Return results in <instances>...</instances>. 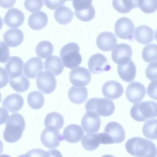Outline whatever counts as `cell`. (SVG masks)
Instances as JSON below:
<instances>
[{"label":"cell","instance_id":"484cf974","mask_svg":"<svg viewBox=\"0 0 157 157\" xmlns=\"http://www.w3.org/2000/svg\"><path fill=\"white\" fill-rule=\"evenodd\" d=\"M48 22L47 14L42 11L32 13L28 20V24L32 29L39 30L44 28Z\"/></svg>","mask_w":157,"mask_h":157},{"label":"cell","instance_id":"ac0fdd59","mask_svg":"<svg viewBox=\"0 0 157 157\" xmlns=\"http://www.w3.org/2000/svg\"><path fill=\"white\" fill-rule=\"evenodd\" d=\"M102 92L106 98L113 100L120 98L124 92L122 85L115 80H109L105 82L102 87Z\"/></svg>","mask_w":157,"mask_h":157},{"label":"cell","instance_id":"e575fe53","mask_svg":"<svg viewBox=\"0 0 157 157\" xmlns=\"http://www.w3.org/2000/svg\"><path fill=\"white\" fill-rule=\"evenodd\" d=\"M54 49V47L50 42L44 40L40 42L37 45L35 52L38 56L45 59L52 55Z\"/></svg>","mask_w":157,"mask_h":157},{"label":"cell","instance_id":"f35d334b","mask_svg":"<svg viewBox=\"0 0 157 157\" xmlns=\"http://www.w3.org/2000/svg\"><path fill=\"white\" fill-rule=\"evenodd\" d=\"M24 5L25 8L30 12L37 11L43 6V0H25Z\"/></svg>","mask_w":157,"mask_h":157},{"label":"cell","instance_id":"cb8c5ba5","mask_svg":"<svg viewBox=\"0 0 157 157\" xmlns=\"http://www.w3.org/2000/svg\"><path fill=\"white\" fill-rule=\"evenodd\" d=\"M24 100L21 95L16 93L7 96L4 99L2 106L12 113L17 112L22 107Z\"/></svg>","mask_w":157,"mask_h":157},{"label":"cell","instance_id":"52a82bcc","mask_svg":"<svg viewBox=\"0 0 157 157\" xmlns=\"http://www.w3.org/2000/svg\"><path fill=\"white\" fill-rule=\"evenodd\" d=\"M134 29L133 23L127 17L119 18L115 24V33L117 36L121 39L132 40Z\"/></svg>","mask_w":157,"mask_h":157},{"label":"cell","instance_id":"f546056e","mask_svg":"<svg viewBox=\"0 0 157 157\" xmlns=\"http://www.w3.org/2000/svg\"><path fill=\"white\" fill-rule=\"evenodd\" d=\"M139 0H113L112 5L114 8L118 12L126 13L138 7Z\"/></svg>","mask_w":157,"mask_h":157},{"label":"cell","instance_id":"ffe728a7","mask_svg":"<svg viewBox=\"0 0 157 157\" xmlns=\"http://www.w3.org/2000/svg\"><path fill=\"white\" fill-rule=\"evenodd\" d=\"M154 31L150 27L142 25L135 29L134 36L139 43L147 44L151 42L155 38Z\"/></svg>","mask_w":157,"mask_h":157},{"label":"cell","instance_id":"8d00e7d4","mask_svg":"<svg viewBox=\"0 0 157 157\" xmlns=\"http://www.w3.org/2000/svg\"><path fill=\"white\" fill-rule=\"evenodd\" d=\"M157 48L156 44H151L146 46L142 51L143 59L148 63L156 61Z\"/></svg>","mask_w":157,"mask_h":157},{"label":"cell","instance_id":"bcb514c9","mask_svg":"<svg viewBox=\"0 0 157 157\" xmlns=\"http://www.w3.org/2000/svg\"><path fill=\"white\" fill-rule=\"evenodd\" d=\"M16 0H0V6L5 9L11 8L14 6Z\"/></svg>","mask_w":157,"mask_h":157},{"label":"cell","instance_id":"8fae6325","mask_svg":"<svg viewBox=\"0 0 157 157\" xmlns=\"http://www.w3.org/2000/svg\"><path fill=\"white\" fill-rule=\"evenodd\" d=\"M81 124L86 133H95L99 130L101 121L98 114L92 111H86L83 116Z\"/></svg>","mask_w":157,"mask_h":157},{"label":"cell","instance_id":"83f0119b","mask_svg":"<svg viewBox=\"0 0 157 157\" xmlns=\"http://www.w3.org/2000/svg\"><path fill=\"white\" fill-rule=\"evenodd\" d=\"M44 64L45 70L51 72L55 76L61 74L64 69L61 60L57 56H49L45 60Z\"/></svg>","mask_w":157,"mask_h":157},{"label":"cell","instance_id":"681fc988","mask_svg":"<svg viewBox=\"0 0 157 157\" xmlns=\"http://www.w3.org/2000/svg\"><path fill=\"white\" fill-rule=\"evenodd\" d=\"M2 95L0 92V102H1V101L2 100Z\"/></svg>","mask_w":157,"mask_h":157},{"label":"cell","instance_id":"ba28073f","mask_svg":"<svg viewBox=\"0 0 157 157\" xmlns=\"http://www.w3.org/2000/svg\"><path fill=\"white\" fill-rule=\"evenodd\" d=\"M56 83L54 75L48 71L39 73L37 77V87L44 94H50L54 91L56 88Z\"/></svg>","mask_w":157,"mask_h":157},{"label":"cell","instance_id":"4dcf8cb0","mask_svg":"<svg viewBox=\"0 0 157 157\" xmlns=\"http://www.w3.org/2000/svg\"><path fill=\"white\" fill-rule=\"evenodd\" d=\"M81 143L82 147L86 150H95L100 144L99 133H90L85 135L82 137Z\"/></svg>","mask_w":157,"mask_h":157},{"label":"cell","instance_id":"b9f144b4","mask_svg":"<svg viewBox=\"0 0 157 157\" xmlns=\"http://www.w3.org/2000/svg\"><path fill=\"white\" fill-rule=\"evenodd\" d=\"M66 0H44L46 7L51 10H54L56 8L63 5Z\"/></svg>","mask_w":157,"mask_h":157},{"label":"cell","instance_id":"ab89813d","mask_svg":"<svg viewBox=\"0 0 157 157\" xmlns=\"http://www.w3.org/2000/svg\"><path fill=\"white\" fill-rule=\"evenodd\" d=\"M145 74L147 78L150 81L157 80V61L150 63L147 67Z\"/></svg>","mask_w":157,"mask_h":157},{"label":"cell","instance_id":"f1b7e54d","mask_svg":"<svg viewBox=\"0 0 157 157\" xmlns=\"http://www.w3.org/2000/svg\"><path fill=\"white\" fill-rule=\"evenodd\" d=\"M54 17L58 23L62 25H66L71 21L74 17V13L69 8L63 6L55 10Z\"/></svg>","mask_w":157,"mask_h":157},{"label":"cell","instance_id":"c3c4849f","mask_svg":"<svg viewBox=\"0 0 157 157\" xmlns=\"http://www.w3.org/2000/svg\"><path fill=\"white\" fill-rule=\"evenodd\" d=\"M3 25V19L0 17V30L2 29Z\"/></svg>","mask_w":157,"mask_h":157},{"label":"cell","instance_id":"2e32d148","mask_svg":"<svg viewBox=\"0 0 157 157\" xmlns=\"http://www.w3.org/2000/svg\"><path fill=\"white\" fill-rule=\"evenodd\" d=\"M104 132L110 136L114 144H120L125 140V133L124 129L117 122L112 121L107 123L105 127Z\"/></svg>","mask_w":157,"mask_h":157},{"label":"cell","instance_id":"e0dca14e","mask_svg":"<svg viewBox=\"0 0 157 157\" xmlns=\"http://www.w3.org/2000/svg\"><path fill=\"white\" fill-rule=\"evenodd\" d=\"M44 65L42 60L38 57H33L27 61L23 67L24 75L29 78H35L43 71Z\"/></svg>","mask_w":157,"mask_h":157},{"label":"cell","instance_id":"7bdbcfd3","mask_svg":"<svg viewBox=\"0 0 157 157\" xmlns=\"http://www.w3.org/2000/svg\"><path fill=\"white\" fill-rule=\"evenodd\" d=\"M148 95L151 98L157 99V80L151 82L148 85L147 89Z\"/></svg>","mask_w":157,"mask_h":157},{"label":"cell","instance_id":"44dd1931","mask_svg":"<svg viewBox=\"0 0 157 157\" xmlns=\"http://www.w3.org/2000/svg\"><path fill=\"white\" fill-rule=\"evenodd\" d=\"M82 127L76 124H72L67 126L64 129L63 138L67 142L71 143L78 142L84 135Z\"/></svg>","mask_w":157,"mask_h":157},{"label":"cell","instance_id":"8992f818","mask_svg":"<svg viewBox=\"0 0 157 157\" xmlns=\"http://www.w3.org/2000/svg\"><path fill=\"white\" fill-rule=\"evenodd\" d=\"M92 0H73L75 16L81 21H89L94 17L95 11Z\"/></svg>","mask_w":157,"mask_h":157},{"label":"cell","instance_id":"1f68e13d","mask_svg":"<svg viewBox=\"0 0 157 157\" xmlns=\"http://www.w3.org/2000/svg\"><path fill=\"white\" fill-rule=\"evenodd\" d=\"M64 118L60 113L52 112L47 114L44 121L45 127H52L58 130L61 128L64 124Z\"/></svg>","mask_w":157,"mask_h":157},{"label":"cell","instance_id":"4fadbf2b","mask_svg":"<svg viewBox=\"0 0 157 157\" xmlns=\"http://www.w3.org/2000/svg\"><path fill=\"white\" fill-rule=\"evenodd\" d=\"M132 53V48L129 45L125 43L119 44L116 45L112 51V58L117 64H124L131 59Z\"/></svg>","mask_w":157,"mask_h":157},{"label":"cell","instance_id":"6da1fadb","mask_svg":"<svg viewBox=\"0 0 157 157\" xmlns=\"http://www.w3.org/2000/svg\"><path fill=\"white\" fill-rule=\"evenodd\" d=\"M125 148L131 155L139 157H155L157 149L151 141L141 137H135L128 140L125 144Z\"/></svg>","mask_w":157,"mask_h":157},{"label":"cell","instance_id":"4316f807","mask_svg":"<svg viewBox=\"0 0 157 157\" xmlns=\"http://www.w3.org/2000/svg\"><path fill=\"white\" fill-rule=\"evenodd\" d=\"M68 94L71 102L75 104H79L86 101L88 97V92L86 87L72 86L69 90Z\"/></svg>","mask_w":157,"mask_h":157},{"label":"cell","instance_id":"d590c367","mask_svg":"<svg viewBox=\"0 0 157 157\" xmlns=\"http://www.w3.org/2000/svg\"><path fill=\"white\" fill-rule=\"evenodd\" d=\"M157 119L148 120L144 124L142 128L144 135L149 139H157Z\"/></svg>","mask_w":157,"mask_h":157},{"label":"cell","instance_id":"30bf717a","mask_svg":"<svg viewBox=\"0 0 157 157\" xmlns=\"http://www.w3.org/2000/svg\"><path fill=\"white\" fill-rule=\"evenodd\" d=\"M70 81L75 86H84L90 82L91 79L90 72L86 68L78 67L72 69L69 76Z\"/></svg>","mask_w":157,"mask_h":157},{"label":"cell","instance_id":"d6986e66","mask_svg":"<svg viewBox=\"0 0 157 157\" xmlns=\"http://www.w3.org/2000/svg\"><path fill=\"white\" fill-rule=\"evenodd\" d=\"M25 16L19 10L13 8L9 9L4 18V23L11 28H17L21 26L24 22Z\"/></svg>","mask_w":157,"mask_h":157},{"label":"cell","instance_id":"7c38bea8","mask_svg":"<svg viewBox=\"0 0 157 157\" xmlns=\"http://www.w3.org/2000/svg\"><path fill=\"white\" fill-rule=\"evenodd\" d=\"M88 67L90 72L95 74L109 71L111 69L107 58L101 53H96L91 56L88 61Z\"/></svg>","mask_w":157,"mask_h":157},{"label":"cell","instance_id":"60d3db41","mask_svg":"<svg viewBox=\"0 0 157 157\" xmlns=\"http://www.w3.org/2000/svg\"><path fill=\"white\" fill-rule=\"evenodd\" d=\"M9 47L3 41H0V63H5L9 59Z\"/></svg>","mask_w":157,"mask_h":157},{"label":"cell","instance_id":"9c48e42d","mask_svg":"<svg viewBox=\"0 0 157 157\" xmlns=\"http://www.w3.org/2000/svg\"><path fill=\"white\" fill-rule=\"evenodd\" d=\"M40 140L45 147L52 148L59 146L60 142L63 140L59 130L53 127H47L42 132Z\"/></svg>","mask_w":157,"mask_h":157},{"label":"cell","instance_id":"603a6c76","mask_svg":"<svg viewBox=\"0 0 157 157\" xmlns=\"http://www.w3.org/2000/svg\"><path fill=\"white\" fill-rule=\"evenodd\" d=\"M117 69L119 75L124 81L130 82L134 80L136 70V66L132 60L124 64L119 65Z\"/></svg>","mask_w":157,"mask_h":157},{"label":"cell","instance_id":"7a4b0ae2","mask_svg":"<svg viewBox=\"0 0 157 157\" xmlns=\"http://www.w3.org/2000/svg\"><path fill=\"white\" fill-rule=\"evenodd\" d=\"M25 126V119L21 115L15 113L11 114L6 123L3 137L6 142L13 143L21 137Z\"/></svg>","mask_w":157,"mask_h":157},{"label":"cell","instance_id":"7dc6e473","mask_svg":"<svg viewBox=\"0 0 157 157\" xmlns=\"http://www.w3.org/2000/svg\"><path fill=\"white\" fill-rule=\"evenodd\" d=\"M3 149V145L2 142L0 140V154L2 152Z\"/></svg>","mask_w":157,"mask_h":157},{"label":"cell","instance_id":"d4e9b609","mask_svg":"<svg viewBox=\"0 0 157 157\" xmlns=\"http://www.w3.org/2000/svg\"><path fill=\"white\" fill-rule=\"evenodd\" d=\"M3 39L10 47H14L20 45L22 42L24 35L21 30L18 29H10L3 35Z\"/></svg>","mask_w":157,"mask_h":157},{"label":"cell","instance_id":"9a60e30c","mask_svg":"<svg viewBox=\"0 0 157 157\" xmlns=\"http://www.w3.org/2000/svg\"><path fill=\"white\" fill-rule=\"evenodd\" d=\"M117 43V38L115 35L112 33L108 31L100 33L96 40V43L98 48L104 52L113 50Z\"/></svg>","mask_w":157,"mask_h":157},{"label":"cell","instance_id":"f6af8a7d","mask_svg":"<svg viewBox=\"0 0 157 157\" xmlns=\"http://www.w3.org/2000/svg\"><path fill=\"white\" fill-rule=\"evenodd\" d=\"M9 116L7 110L5 108L0 107V125L5 123Z\"/></svg>","mask_w":157,"mask_h":157},{"label":"cell","instance_id":"f907efd6","mask_svg":"<svg viewBox=\"0 0 157 157\" xmlns=\"http://www.w3.org/2000/svg\"><path fill=\"white\" fill-rule=\"evenodd\" d=\"M72 0H66V1H71Z\"/></svg>","mask_w":157,"mask_h":157},{"label":"cell","instance_id":"74e56055","mask_svg":"<svg viewBox=\"0 0 157 157\" xmlns=\"http://www.w3.org/2000/svg\"><path fill=\"white\" fill-rule=\"evenodd\" d=\"M138 6L144 12L150 13L155 12L157 9V0H139Z\"/></svg>","mask_w":157,"mask_h":157},{"label":"cell","instance_id":"5b68a950","mask_svg":"<svg viewBox=\"0 0 157 157\" xmlns=\"http://www.w3.org/2000/svg\"><path fill=\"white\" fill-rule=\"evenodd\" d=\"M85 108L86 111H94L100 116L104 117L112 115L115 109L114 102L111 100L105 98H90L87 101Z\"/></svg>","mask_w":157,"mask_h":157},{"label":"cell","instance_id":"277c9868","mask_svg":"<svg viewBox=\"0 0 157 157\" xmlns=\"http://www.w3.org/2000/svg\"><path fill=\"white\" fill-rule=\"evenodd\" d=\"M79 51V45L75 42L67 43L63 47L60 51V56L64 67L72 69L81 63L82 57Z\"/></svg>","mask_w":157,"mask_h":157},{"label":"cell","instance_id":"3957f363","mask_svg":"<svg viewBox=\"0 0 157 157\" xmlns=\"http://www.w3.org/2000/svg\"><path fill=\"white\" fill-rule=\"evenodd\" d=\"M133 119L142 122L157 117V103L152 101L141 102L134 104L130 110Z\"/></svg>","mask_w":157,"mask_h":157},{"label":"cell","instance_id":"ee69618b","mask_svg":"<svg viewBox=\"0 0 157 157\" xmlns=\"http://www.w3.org/2000/svg\"><path fill=\"white\" fill-rule=\"evenodd\" d=\"M9 80L8 75L6 70L0 67V89L6 86Z\"/></svg>","mask_w":157,"mask_h":157},{"label":"cell","instance_id":"7402d4cb","mask_svg":"<svg viewBox=\"0 0 157 157\" xmlns=\"http://www.w3.org/2000/svg\"><path fill=\"white\" fill-rule=\"evenodd\" d=\"M24 62L17 56H12L6 63L5 68L10 78L17 77L23 75Z\"/></svg>","mask_w":157,"mask_h":157},{"label":"cell","instance_id":"5bb4252c","mask_svg":"<svg viewBox=\"0 0 157 157\" xmlns=\"http://www.w3.org/2000/svg\"><path fill=\"white\" fill-rule=\"evenodd\" d=\"M125 94L127 99L130 102L136 103L143 99L146 94V89L140 82H133L128 85Z\"/></svg>","mask_w":157,"mask_h":157},{"label":"cell","instance_id":"836d02e7","mask_svg":"<svg viewBox=\"0 0 157 157\" xmlns=\"http://www.w3.org/2000/svg\"><path fill=\"white\" fill-rule=\"evenodd\" d=\"M27 102L31 108L38 109L41 108L44 104V97L41 92L37 91H33L28 94Z\"/></svg>","mask_w":157,"mask_h":157},{"label":"cell","instance_id":"d6a6232c","mask_svg":"<svg viewBox=\"0 0 157 157\" xmlns=\"http://www.w3.org/2000/svg\"><path fill=\"white\" fill-rule=\"evenodd\" d=\"M9 83L11 87L17 92H23L29 88L30 83L25 76L22 75L20 76L9 78Z\"/></svg>","mask_w":157,"mask_h":157}]
</instances>
